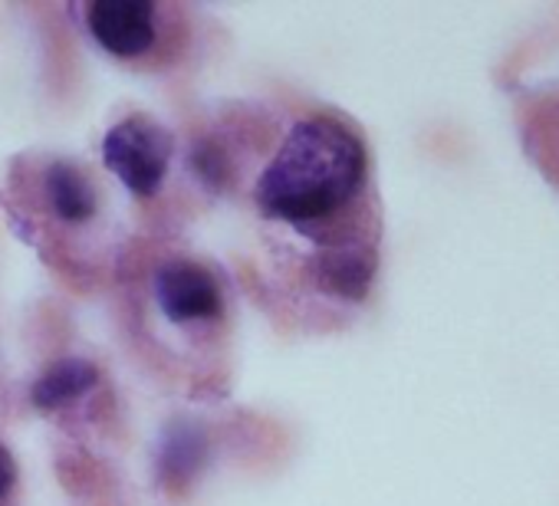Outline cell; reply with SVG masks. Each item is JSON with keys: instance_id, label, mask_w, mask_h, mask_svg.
<instances>
[{"instance_id": "6da1fadb", "label": "cell", "mask_w": 559, "mask_h": 506, "mask_svg": "<svg viewBox=\"0 0 559 506\" xmlns=\"http://www.w3.org/2000/svg\"><path fill=\"white\" fill-rule=\"evenodd\" d=\"M369 188L362 138L336 116H307L280 142L257 181V204L266 217L290 224L333 246L362 243L346 237Z\"/></svg>"}, {"instance_id": "7a4b0ae2", "label": "cell", "mask_w": 559, "mask_h": 506, "mask_svg": "<svg viewBox=\"0 0 559 506\" xmlns=\"http://www.w3.org/2000/svg\"><path fill=\"white\" fill-rule=\"evenodd\" d=\"M103 158L129 191L148 197L165 181L168 158H171V135L152 119L132 116L106 132Z\"/></svg>"}, {"instance_id": "3957f363", "label": "cell", "mask_w": 559, "mask_h": 506, "mask_svg": "<svg viewBox=\"0 0 559 506\" xmlns=\"http://www.w3.org/2000/svg\"><path fill=\"white\" fill-rule=\"evenodd\" d=\"M162 11L152 0H96L86 11L90 31L116 60H142L158 44Z\"/></svg>"}, {"instance_id": "277c9868", "label": "cell", "mask_w": 559, "mask_h": 506, "mask_svg": "<svg viewBox=\"0 0 559 506\" xmlns=\"http://www.w3.org/2000/svg\"><path fill=\"white\" fill-rule=\"evenodd\" d=\"M155 297L171 323H204L221 316V287L198 264H168L155 280Z\"/></svg>"}, {"instance_id": "5b68a950", "label": "cell", "mask_w": 559, "mask_h": 506, "mask_svg": "<svg viewBox=\"0 0 559 506\" xmlns=\"http://www.w3.org/2000/svg\"><path fill=\"white\" fill-rule=\"evenodd\" d=\"M376 274V253L369 243H349V246H333L317 261V277L320 284L346 300H362Z\"/></svg>"}, {"instance_id": "8992f818", "label": "cell", "mask_w": 559, "mask_h": 506, "mask_svg": "<svg viewBox=\"0 0 559 506\" xmlns=\"http://www.w3.org/2000/svg\"><path fill=\"white\" fill-rule=\"evenodd\" d=\"M99 382V372L93 362L83 359H63L53 369H47L37 385H34V405L37 408H63L70 401H76L80 395H86L93 385Z\"/></svg>"}, {"instance_id": "52a82bcc", "label": "cell", "mask_w": 559, "mask_h": 506, "mask_svg": "<svg viewBox=\"0 0 559 506\" xmlns=\"http://www.w3.org/2000/svg\"><path fill=\"white\" fill-rule=\"evenodd\" d=\"M47 197H50V207L57 217L63 220H73V224H83L93 217L96 210V191L93 184L86 181V174L67 161H57L50 165L47 171Z\"/></svg>"}, {"instance_id": "ba28073f", "label": "cell", "mask_w": 559, "mask_h": 506, "mask_svg": "<svg viewBox=\"0 0 559 506\" xmlns=\"http://www.w3.org/2000/svg\"><path fill=\"white\" fill-rule=\"evenodd\" d=\"M191 165H194V171L201 174V181H204V184L221 188V184L230 178V161L224 158L221 145H214V142H201V145L194 148Z\"/></svg>"}, {"instance_id": "9c48e42d", "label": "cell", "mask_w": 559, "mask_h": 506, "mask_svg": "<svg viewBox=\"0 0 559 506\" xmlns=\"http://www.w3.org/2000/svg\"><path fill=\"white\" fill-rule=\"evenodd\" d=\"M14 486H17V467H14L8 447L0 444V506H8L14 499Z\"/></svg>"}]
</instances>
